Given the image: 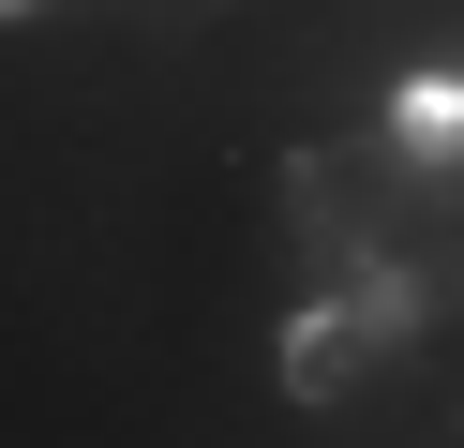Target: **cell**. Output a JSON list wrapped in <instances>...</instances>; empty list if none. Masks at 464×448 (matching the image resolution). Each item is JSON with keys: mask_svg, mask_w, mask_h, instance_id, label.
<instances>
[{"mask_svg": "<svg viewBox=\"0 0 464 448\" xmlns=\"http://www.w3.org/2000/svg\"><path fill=\"white\" fill-rule=\"evenodd\" d=\"M420 329H434V284L390 254V239H344V254L314 269V299L285 314V404H344V388H374Z\"/></svg>", "mask_w": 464, "mask_h": 448, "instance_id": "cell-1", "label": "cell"}, {"mask_svg": "<svg viewBox=\"0 0 464 448\" xmlns=\"http://www.w3.org/2000/svg\"><path fill=\"white\" fill-rule=\"evenodd\" d=\"M390 149L420 179H464V75H404L390 90Z\"/></svg>", "mask_w": 464, "mask_h": 448, "instance_id": "cell-2", "label": "cell"}, {"mask_svg": "<svg viewBox=\"0 0 464 448\" xmlns=\"http://www.w3.org/2000/svg\"><path fill=\"white\" fill-rule=\"evenodd\" d=\"M0 15H45V0H0Z\"/></svg>", "mask_w": 464, "mask_h": 448, "instance_id": "cell-3", "label": "cell"}, {"mask_svg": "<svg viewBox=\"0 0 464 448\" xmlns=\"http://www.w3.org/2000/svg\"><path fill=\"white\" fill-rule=\"evenodd\" d=\"M450 448H464V434H450Z\"/></svg>", "mask_w": 464, "mask_h": 448, "instance_id": "cell-4", "label": "cell"}]
</instances>
